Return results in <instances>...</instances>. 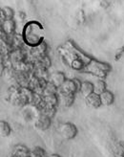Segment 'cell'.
Segmentation results:
<instances>
[{"label": "cell", "instance_id": "277c9868", "mask_svg": "<svg viewBox=\"0 0 124 157\" xmlns=\"http://www.w3.org/2000/svg\"><path fill=\"white\" fill-rule=\"evenodd\" d=\"M67 78H66L65 74L61 71H56L52 73L49 78V82L53 83L56 86H57L58 88H60V86L65 82Z\"/></svg>", "mask_w": 124, "mask_h": 157}, {"label": "cell", "instance_id": "6da1fadb", "mask_svg": "<svg viewBox=\"0 0 124 157\" xmlns=\"http://www.w3.org/2000/svg\"><path fill=\"white\" fill-rule=\"evenodd\" d=\"M81 82L77 78H67L65 82L60 86L59 93L62 94H71V95H75L76 92H78L81 86Z\"/></svg>", "mask_w": 124, "mask_h": 157}, {"label": "cell", "instance_id": "ba28073f", "mask_svg": "<svg viewBox=\"0 0 124 157\" xmlns=\"http://www.w3.org/2000/svg\"><path fill=\"white\" fill-rule=\"evenodd\" d=\"M15 30V22L13 19H7L1 23V31L7 34L8 36L14 35Z\"/></svg>", "mask_w": 124, "mask_h": 157}, {"label": "cell", "instance_id": "7a4b0ae2", "mask_svg": "<svg viewBox=\"0 0 124 157\" xmlns=\"http://www.w3.org/2000/svg\"><path fill=\"white\" fill-rule=\"evenodd\" d=\"M59 133L65 140H72L77 134V128L72 123H64L61 124Z\"/></svg>", "mask_w": 124, "mask_h": 157}, {"label": "cell", "instance_id": "ffe728a7", "mask_svg": "<svg viewBox=\"0 0 124 157\" xmlns=\"http://www.w3.org/2000/svg\"><path fill=\"white\" fill-rule=\"evenodd\" d=\"M47 157H62V156L59 155V154H57V153H53V154H50V155L47 156Z\"/></svg>", "mask_w": 124, "mask_h": 157}, {"label": "cell", "instance_id": "5b68a950", "mask_svg": "<svg viewBox=\"0 0 124 157\" xmlns=\"http://www.w3.org/2000/svg\"><path fill=\"white\" fill-rule=\"evenodd\" d=\"M85 104L91 108H98L102 105L101 100H100V96L95 92L85 98Z\"/></svg>", "mask_w": 124, "mask_h": 157}, {"label": "cell", "instance_id": "7c38bea8", "mask_svg": "<svg viewBox=\"0 0 124 157\" xmlns=\"http://www.w3.org/2000/svg\"><path fill=\"white\" fill-rule=\"evenodd\" d=\"M42 105L48 106H55L57 107L59 105V98L58 95H43Z\"/></svg>", "mask_w": 124, "mask_h": 157}, {"label": "cell", "instance_id": "4fadbf2b", "mask_svg": "<svg viewBox=\"0 0 124 157\" xmlns=\"http://www.w3.org/2000/svg\"><path fill=\"white\" fill-rule=\"evenodd\" d=\"M14 12L11 7H4L1 9V23L7 19H13Z\"/></svg>", "mask_w": 124, "mask_h": 157}, {"label": "cell", "instance_id": "9a60e30c", "mask_svg": "<svg viewBox=\"0 0 124 157\" xmlns=\"http://www.w3.org/2000/svg\"><path fill=\"white\" fill-rule=\"evenodd\" d=\"M94 87H95V93L98 94H102L104 91H106L107 89V85H106V82L101 80V78H99V80L96 81V82H94Z\"/></svg>", "mask_w": 124, "mask_h": 157}, {"label": "cell", "instance_id": "9c48e42d", "mask_svg": "<svg viewBox=\"0 0 124 157\" xmlns=\"http://www.w3.org/2000/svg\"><path fill=\"white\" fill-rule=\"evenodd\" d=\"M79 92L84 96V98H86L87 96L91 95L92 93L95 92V87H94V83L88 82V81H85L81 82V86H80V89Z\"/></svg>", "mask_w": 124, "mask_h": 157}, {"label": "cell", "instance_id": "3957f363", "mask_svg": "<svg viewBox=\"0 0 124 157\" xmlns=\"http://www.w3.org/2000/svg\"><path fill=\"white\" fill-rule=\"evenodd\" d=\"M51 124H52V119L43 114L38 113V115L35 119V127L39 130L44 131V130L49 129Z\"/></svg>", "mask_w": 124, "mask_h": 157}, {"label": "cell", "instance_id": "d6986e66", "mask_svg": "<svg viewBox=\"0 0 124 157\" xmlns=\"http://www.w3.org/2000/svg\"><path fill=\"white\" fill-rule=\"evenodd\" d=\"M118 153H120L122 155H124V141H120V142L118 144Z\"/></svg>", "mask_w": 124, "mask_h": 157}, {"label": "cell", "instance_id": "5bb4252c", "mask_svg": "<svg viewBox=\"0 0 124 157\" xmlns=\"http://www.w3.org/2000/svg\"><path fill=\"white\" fill-rule=\"evenodd\" d=\"M59 94V88L56 86L53 83L48 82L47 85L44 89L43 95H58Z\"/></svg>", "mask_w": 124, "mask_h": 157}, {"label": "cell", "instance_id": "8fae6325", "mask_svg": "<svg viewBox=\"0 0 124 157\" xmlns=\"http://www.w3.org/2000/svg\"><path fill=\"white\" fill-rule=\"evenodd\" d=\"M38 113L39 114H43L45 116H47L51 119H53L55 117L56 113H57V107L55 106H48V105H44L41 104V105L37 108Z\"/></svg>", "mask_w": 124, "mask_h": 157}, {"label": "cell", "instance_id": "2e32d148", "mask_svg": "<svg viewBox=\"0 0 124 157\" xmlns=\"http://www.w3.org/2000/svg\"><path fill=\"white\" fill-rule=\"evenodd\" d=\"M12 133L11 125L5 121L0 122V134L2 137H8Z\"/></svg>", "mask_w": 124, "mask_h": 157}, {"label": "cell", "instance_id": "44dd1931", "mask_svg": "<svg viewBox=\"0 0 124 157\" xmlns=\"http://www.w3.org/2000/svg\"><path fill=\"white\" fill-rule=\"evenodd\" d=\"M115 157H124V155H122L120 153H117V154L115 155Z\"/></svg>", "mask_w": 124, "mask_h": 157}, {"label": "cell", "instance_id": "30bf717a", "mask_svg": "<svg viewBox=\"0 0 124 157\" xmlns=\"http://www.w3.org/2000/svg\"><path fill=\"white\" fill-rule=\"evenodd\" d=\"M100 100H101V104L104 106H109L112 105L115 101V96L113 92L109 91V90H106L104 91L102 94H100Z\"/></svg>", "mask_w": 124, "mask_h": 157}, {"label": "cell", "instance_id": "ac0fdd59", "mask_svg": "<svg viewBox=\"0 0 124 157\" xmlns=\"http://www.w3.org/2000/svg\"><path fill=\"white\" fill-rule=\"evenodd\" d=\"M71 66L75 70H81L84 67V64L80 59H74L71 62Z\"/></svg>", "mask_w": 124, "mask_h": 157}, {"label": "cell", "instance_id": "e0dca14e", "mask_svg": "<svg viewBox=\"0 0 124 157\" xmlns=\"http://www.w3.org/2000/svg\"><path fill=\"white\" fill-rule=\"evenodd\" d=\"M30 156L31 157H47L45 151H43V148L38 147L33 148V151L30 153Z\"/></svg>", "mask_w": 124, "mask_h": 157}, {"label": "cell", "instance_id": "8992f818", "mask_svg": "<svg viewBox=\"0 0 124 157\" xmlns=\"http://www.w3.org/2000/svg\"><path fill=\"white\" fill-rule=\"evenodd\" d=\"M46 51H47V44L43 41L40 44L33 47L32 51H31V55H32L33 58H35V60L37 59H40L46 56V55H47L46 54Z\"/></svg>", "mask_w": 124, "mask_h": 157}, {"label": "cell", "instance_id": "52a82bcc", "mask_svg": "<svg viewBox=\"0 0 124 157\" xmlns=\"http://www.w3.org/2000/svg\"><path fill=\"white\" fill-rule=\"evenodd\" d=\"M59 98V105L63 107H70L72 106L74 101H75V95H71V94H58Z\"/></svg>", "mask_w": 124, "mask_h": 157}]
</instances>
